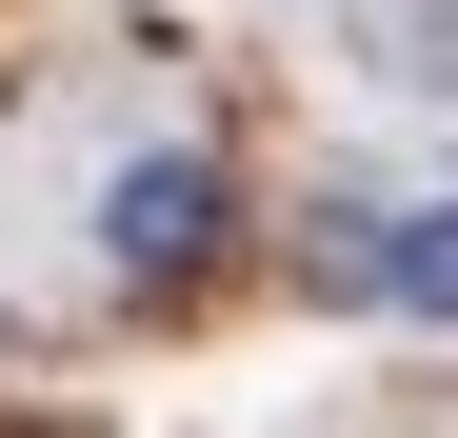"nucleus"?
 I'll return each mask as SVG.
<instances>
[{
	"instance_id": "7ed1b4c3",
	"label": "nucleus",
	"mask_w": 458,
	"mask_h": 438,
	"mask_svg": "<svg viewBox=\"0 0 458 438\" xmlns=\"http://www.w3.org/2000/svg\"><path fill=\"white\" fill-rule=\"evenodd\" d=\"M359 60H378L399 100H458V0H378V21H359Z\"/></svg>"
},
{
	"instance_id": "f257e3e1",
	"label": "nucleus",
	"mask_w": 458,
	"mask_h": 438,
	"mask_svg": "<svg viewBox=\"0 0 458 438\" xmlns=\"http://www.w3.org/2000/svg\"><path fill=\"white\" fill-rule=\"evenodd\" d=\"M199 240H219V160H199V139H160V160L100 180V259H120V279H180Z\"/></svg>"
},
{
	"instance_id": "f03ea898",
	"label": "nucleus",
	"mask_w": 458,
	"mask_h": 438,
	"mask_svg": "<svg viewBox=\"0 0 458 438\" xmlns=\"http://www.w3.org/2000/svg\"><path fill=\"white\" fill-rule=\"evenodd\" d=\"M359 299H399V319H458V199L378 219V240H359Z\"/></svg>"
}]
</instances>
